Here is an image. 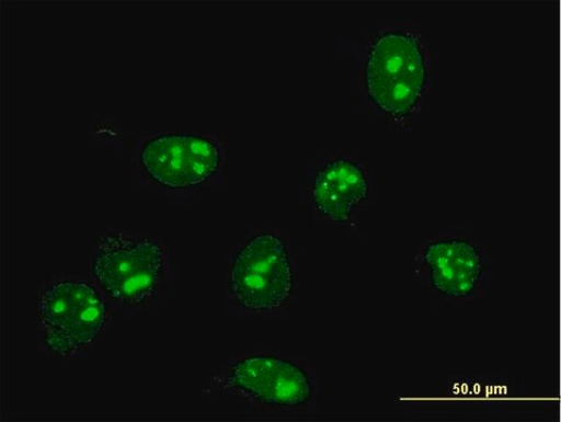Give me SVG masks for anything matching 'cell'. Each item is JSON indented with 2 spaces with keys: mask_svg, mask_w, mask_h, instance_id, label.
Segmentation results:
<instances>
[{
  "mask_svg": "<svg viewBox=\"0 0 561 422\" xmlns=\"http://www.w3.org/2000/svg\"><path fill=\"white\" fill-rule=\"evenodd\" d=\"M430 64L413 31L386 30L368 47L364 84L370 103L396 121L414 114L426 94Z\"/></svg>",
  "mask_w": 561,
  "mask_h": 422,
  "instance_id": "6da1fadb",
  "label": "cell"
},
{
  "mask_svg": "<svg viewBox=\"0 0 561 422\" xmlns=\"http://www.w3.org/2000/svg\"><path fill=\"white\" fill-rule=\"evenodd\" d=\"M296 275L290 250L274 233H260L236 253L229 274L233 300L249 311L282 309L294 296Z\"/></svg>",
  "mask_w": 561,
  "mask_h": 422,
  "instance_id": "7a4b0ae2",
  "label": "cell"
},
{
  "mask_svg": "<svg viewBox=\"0 0 561 422\" xmlns=\"http://www.w3.org/2000/svg\"><path fill=\"white\" fill-rule=\"evenodd\" d=\"M164 272V250L148 236L110 233L96 244L94 277L116 301L140 306L159 290Z\"/></svg>",
  "mask_w": 561,
  "mask_h": 422,
  "instance_id": "3957f363",
  "label": "cell"
},
{
  "mask_svg": "<svg viewBox=\"0 0 561 422\" xmlns=\"http://www.w3.org/2000/svg\"><path fill=\"white\" fill-rule=\"evenodd\" d=\"M414 273L447 300H478L488 289L486 253L465 233L447 231L424 240L416 251Z\"/></svg>",
  "mask_w": 561,
  "mask_h": 422,
  "instance_id": "277c9868",
  "label": "cell"
},
{
  "mask_svg": "<svg viewBox=\"0 0 561 422\" xmlns=\"http://www.w3.org/2000/svg\"><path fill=\"white\" fill-rule=\"evenodd\" d=\"M45 349L66 356L90 346L107 322L106 303L90 283L59 281L39 298Z\"/></svg>",
  "mask_w": 561,
  "mask_h": 422,
  "instance_id": "5b68a950",
  "label": "cell"
},
{
  "mask_svg": "<svg viewBox=\"0 0 561 422\" xmlns=\"http://www.w3.org/2000/svg\"><path fill=\"white\" fill-rule=\"evenodd\" d=\"M227 386L232 392L277 412L309 408L317 390L309 367L276 356L237 361L229 368Z\"/></svg>",
  "mask_w": 561,
  "mask_h": 422,
  "instance_id": "8992f818",
  "label": "cell"
},
{
  "mask_svg": "<svg viewBox=\"0 0 561 422\" xmlns=\"http://www.w3.org/2000/svg\"><path fill=\"white\" fill-rule=\"evenodd\" d=\"M141 162L146 173L163 187L195 189L218 172L222 153L201 135L168 133L145 144Z\"/></svg>",
  "mask_w": 561,
  "mask_h": 422,
  "instance_id": "52a82bcc",
  "label": "cell"
},
{
  "mask_svg": "<svg viewBox=\"0 0 561 422\" xmlns=\"http://www.w3.org/2000/svg\"><path fill=\"white\" fill-rule=\"evenodd\" d=\"M371 192L370 178L359 162L333 157L318 164L309 181V199L314 212L327 221L347 225L354 209L366 204Z\"/></svg>",
  "mask_w": 561,
  "mask_h": 422,
  "instance_id": "ba28073f",
  "label": "cell"
}]
</instances>
